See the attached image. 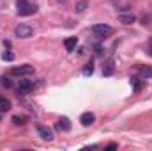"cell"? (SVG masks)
Instances as JSON below:
<instances>
[{
  "instance_id": "1",
  "label": "cell",
  "mask_w": 152,
  "mask_h": 151,
  "mask_svg": "<svg viewBox=\"0 0 152 151\" xmlns=\"http://www.w3.org/2000/svg\"><path fill=\"white\" fill-rule=\"evenodd\" d=\"M16 7H18L20 16H30V14L37 13V5L30 4L28 0H16Z\"/></svg>"
},
{
  "instance_id": "2",
  "label": "cell",
  "mask_w": 152,
  "mask_h": 151,
  "mask_svg": "<svg viewBox=\"0 0 152 151\" xmlns=\"http://www.w3.org/2000/svg\"><path fill=\"white\" fill-rule=\"evenodd\" d=\"M92 34L99 39H104V38H110L113 34V29L110 25H106V23H97V25L92 27Z\"/></svg>"
},
{
  "instance_id": "3",
  "label": "cell",
  "mask_w": 152,
  "mask_h": 151,
  "mask_svg": "<svg viewBox=\"0 0 152 151\" xmlns=\"http://www.w3.org/2000/svg\"><path fill=\"white\" fill-rule=\"evenodd\" d=\"M32 34H34V29L30 25H25V23H21V25H18L14 29V36L20 39H28Z\"/></svg>"
},
{
  "instance_id": "4",
  "label": "cell",
  "mask_w": 152,
  "mask_h": 151,
  "mask_svg": "<svg viewBox=\"0 0 152 151\" xmlns=\"http://www.w3.org/2000/svg\"><path fill=\"white\" fill-rule=\"evenodd\" d=\"M34 91V82L32 80H20L18 84V96H27Z\"/></svg>"
},
{
  "instance_id": "5",
  "label": "cell",
  "mask_w": 152,
  "mask_h": 151,
  "mask_svg": "<svg viewBox=\"0 0 152 151\" xmlns=\"http://www.w3.org/2000/svg\"><path fill=\"white\" fill-rule=\"evenodd\" d=\"M32 73H34V66H30V64L14 66L11 70V75H14V76H27V75H32Z\"/></svg>"
},
{
  "instance_id": "6",
  "label": "cell",
  "mask_w": 152,
  "mask_h": 151,
  "mask_svg": "<svg viewBox=\"0 0 152 151\" xmlns=\"http://www.w3.org/2000/svg\"><path fill=\"white\" fill-rule=\"evenodd\" d=\"M37 133L44 139V141H53V132L48 128V126H42V124H39L37 126Z\"/></svg>"
},
{
  "instance_id": "7",
  "label": "cell",
  "mask_w": 152,
  "mask_h": 151,
  "mask_svg": "<svg viewBox=\"0 0 152 151\" xmlns=\"http://www.w3.org/2000/svg\"><path fill=\"white\" fill-rule=\"evenodd\" d=\"M134 20L136 18L133 13H118V21L124 25H131V23H134Z\"/></svg>"
},
{
  "instance_id": "8",
  "label": "cell",
  "mask_w": 152,
  "mask_h": 151,
  "mask_svg": "<svg viewBox=\"0 0 152 151\" xmlns=\"http://www.w3.org/2000/svg\"><path fill=\"white\" fill-rule=\"evenodd\" d=\"M94 121H96V115H94L92 112H83L81 117H80V123H81L83 126H90Z\"/></svg>"
},
{
  "instance_id": "9",
  "label": "cell",
  "mask_w": 152,
  "mask_h": 151,
  "mask_svg": "<svg viewBox=\"0 0 152 151\" xmlns=\"http://www.w3.org/2000/svg\"><path fill=\"white\" fill-rule=\"evenodd\" d=\"M57 128H58L60 132H69V130H71V121H69L67 117H60V119L57 121Z\"/></svg>"
},
{
  "instance_id": "10",
  "label": "cell",
  "mask_w": 152,
  "mask_h": 151,
  "mask_svg": "<svg viewBox=\"0 0 152 151\" xmlns=\"http://www.w3.org/2000/svg\"><path fill=\"white\" fill-rule=\"evenodd\" d=\"M131 85H133V91L134 93H140L142 89H143V85H145V80H142V78H131Z\"/></svg>"
},
{
  "instance_id": "11",
  "label": "cell",
  "mask_w": 152,
  "mask_h": 151,
  "mask_svg": "<svg viewBox=\"0 0 152 151\" xmlns=\"http://www.w3.org/2000/svg\"><path fill=\"white\" fill-rule=\"evenodd\" d=\"M76 44H78V38H66V41H64V46H66L67 52H73L76 48Z\"/></svg>"
},
{
  "instance_id": "12",
  "label": "cell",
  "mask_w": 152,
  "mask_h": 151,
  "mask_svg": "<svg viewBox=\"0 0 152 151\" xmlns=\"http://www.w3.org/2000/svg\"><path fill=\"white\" fill-rule=\"evenodd\" d=\"M11 110V101L4 96H0V112H9Z\"/></svg>"
},
{
  "instance_id": "13",
  "label": "cell",
  "mask_w": 152,
  "mask_h": 151,
  "mask_svg": "<svg viewBox=\"0 0 152 151\" xmlns=\"http://www.w3.org/2000/svg\"><path fill=\"white\" fill-rule=\"evenodd\" d=\"M136 70H138V71H140L143 76L152 78V68H147V66H136Z\"/></svg>"
},
{
  "instance_id": "14",
  "label": "cell",
  "mask_w": 152,
  "mask_h": 151,
  "mask_svg": "<svg viewBox=\"0 0 152 151\" xmlns=\"http://www.w3.org/2000/svg\"><path fill=\"white\" fill-rule=\"evenodd\" d=\"M81 73H83L85 76H90L92 73H94V64H92V62L85 64V66H83V70H81Z\"/></svg>"
},
{
  "instance_id": "15",
  "label": "cell",
  "mask_w": 152,
  "mask_h": 151,
  "mask_svg": "<svg viewBox=\"0 0 152 151\" xmlns=\"http://www.w3.org/2000/svg\"><path fill=\"white\" fill-rule=\"evenodd\" d=\"M87 5H88L87 0H80V2L76 4V13H83V11L87 9Z\"/></svg>"
},
{
  "instance_id": "16",
  "label": "cell",
  "mask_w": 152,
  "mask_h": 151,
  "mask_svg": "<svg viewBox=\"0 0 152 151\" xmlns=\"http://www.w3.org/2000/svg\"><path fill=\"white\" fill-rule=\"evenodd\" d=\"M25 121H27V117H23V115H14V117H12V123H14L16 126H23Z\"/></svg>"
},
{
  "instance_id": "17",
  "label": "cell",
  "mask_w": 152,
  "mask_h": 151,
  "mask_svg": "<svg viewBox=\"0 0 152 151\" xmlns=\"http://www.w3.org/2000/svg\"><path fill=\"white\" fill-rule=\"evenodd\" d=\"M2 59H4V61H7V62H11V61L14 59V55L11 53V48H7V50L2 53Z\"/></svg>"
},
{
  "instance_id": "18",
  "label": "cell",
  "mask_w": 152,
  "mask_h": 151,
  "mask_svg": "<svg viewBox=\"0 0 152 151\" xmlns=\"http://www.w3.org/2000/svg\"><path fill=\"white\" fill-rule=\"evenodd\" d=\"M103 73H104V76L113 75V62H112V61H110V62L106 64V68H104V71H103Z\"/></svg>"
},
{
  "instance_id": "19",
  "label": "cell",
  "mask_w": 152,
  "mask_h": 151,
  "mask_svg": "<svg viewBox=\"0 0 152 151\" xmlns=\"http://www.w3.org/2000/svg\"><path fill=\"white\" fill-rule=\"evenodd\" d=\"M0 85H4V87H12V82H11V78H7V76H0Z\"/></svg>"
},
{
  "instance_id": "20",
  "label": "cell",
  "mask_w": 152,
  "mask_h": 151,
  "mask_svg": "<svg viewBox=\"0 0 152 151\" xmlns=\"http://www.w3.org/2000/svg\"><path fill=\"white\" fill-rule=\"evenodd\" d=\"M106 150H117V144H108V146H106Z\"/></svg>"
},
{
  "instance_id": "21",
  "label": "cell",
  "mask_w": 152,
  "mask_h": 151,
  "mask_svg": "<svg viewBox=\"0 0 152 151\" xmlns=\"http://www.w3.org/2000/svg\"><path fill=\"white\" fill-rule=\"evenodd\" d=\"M112 2H117V0H112Z\"/></svg>"
}]
</instances>
